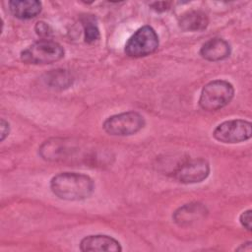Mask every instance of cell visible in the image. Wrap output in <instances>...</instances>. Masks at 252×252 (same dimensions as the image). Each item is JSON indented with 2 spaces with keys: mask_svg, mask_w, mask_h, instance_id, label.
I'll use <instances>...</instances> for the list:
<instances>
[{
  "mask_svg": "<svg viewBox=\"0 0 252 252\" xmlns=\"http://www.w3.org/2000/svg\"><path fill=\"white\" fill-rule=\"evenodd\" d=\"M50 189L62 200L80 201L93 194L94 183L90 176L83 173L61 172L51 179Z\"/></svg>",
  "mask_w": 252,
  "mask_h": 252,
  "instance_id": "6da1fadb",
  "label": "cell"
},
{
  "mask_svg": "<svg viewBox=\"0 0 252 252\" xmlns=\"http://www.w3.org/2000/svg\"><path fill=\"white\" fill-rule=\"evenodd\" d=\"M234 95L233 86L224 80H215L202 89L199 105L207 111L219 110L227 105Z\"/></svg>",
  "mask_w": 252,
  "mask_h": 252,
  "instance_id": "7a4b0ae2",
  "label": "cell"
},
{
  "mask_svg": "<svg viewBox=\"0 0 252 252\" xmlns=\"http://www.w3.org/2000/svg\"><path fill=\"white\" fill-rule=\"evenodd\" d=\"M64 56L63 47L56 41L40 39L33 42L21 52V59L28 64H51Z\"/></svg>",
  "mask_w": 252,
  "mask_h": 252,
  "instance_id": "3957f363",
  "label": "cell"
},
{
  "mask_svg": "<svg viewBox=\"0 0 252 252\" xmlns=\"http://www.w3.org/2000/svg\"><path fill=\"white\" fill-rule=\"evenodd\" d=\"M145 126L144 117L136 111H127L108 117L103 122V129L112 136L136 134Z\"/></svg>",
  "mask_w": 252,
  "mask_h": 252,
  "instance_id": "277c9868",
  "label": "cell"
},
{
  "mask_svg": "<svg viewBox=\"0 0 252 252\" xmlns=\"http://www.w3.org/2000/svg\"><path fill=\"white\" fill-rule=\"evenodd\" d=\"M158 47V36L150 26L137 30L125 44V53L130 57H144L154 53Z\"/></svg>",
  "mask_w": 252,
  "mask_h": 252,
  "instance_id": "5b68a950",
  "label": "cell"
},
{
  "mask_svg": "<svg viewBox=\"0 0 252 252\" xmlns=\"http://www.w3.org/2000/svg\"><path fill=\"white\" fill-rule=\"evenodd\" d=\"M216 140L225 144H235L247 141L252 136V126L242 119L227 120L216 127L213 132Z\"/></svg>",
  "mask_w": 252,
  "mask_h": 252,
  "instance_id": "8992f818",
  "label": "cell"
},
{
  "mask_svg": "<svg viewBox=\"0 0 252 252\" xmlns=\"http://www.w3.org/2000/svg\"><path fill=\"white\" fill-rule=\"evenodd\" d=\"M209 173L208 161L202 158H197L182 162L174 171V176L181 183L192 184L202 182L209 176Z\"/></svg>",
  "mask_w": 252,
  "mask_h": 252,
  "instance_id": "52a82bcc",
  "label": "cell"
},
{
  "mask_svg": "<svg viewBox=\"0 0 252 252\" xmlns=\"http://www.w3.org/2000/svg\"><path fill=\"white\" fill-rule=\"evenodd\" d=\"M208 214L207 208L201 203H189L178 208L172 218L179 226H189L204 219Z\"/></svg>",
  "mask_w": 252,
  "mask_h": 252,
  "instance_id": "ba28073f",
  "label": "cell"
},
{
  "mask_svg": "<svg viewBox=\"0 0 252 252\" xmlns=\"http://www.w3.org/2000/svg\"><path fill=\"white\" fill-rule=\"evenodd\" d=\"M80 249L82 251H98V252H117L121 251L120 243L111 236L96 234L89 235L82 239L80 243Z\"/></svg>",
  "mask_w": 252,
  "mask_h": 252,
  "instance_id": "9c48e42d",
  "label": "cell"
},
{
  "mask_svg": "<svg viewBox=\"0 0 252 252\" xmlns=\"http://www.w3.org/2000/svg\"><path fill=\"white\" fill-rule=\"evenodd\" d=\"M230 45L229 43L220 37H214L206 41L201 49V56L209 61H220L227 58L230 55Z\"/></svg>",
  "mask_w": 252,
  "mask_h": 252,
  "instance_id": "30bf717a",
  "label": "cell"
},
{
  "mask_svg": "<svg viewBox=\"0 0 252 252\" xmlns=\"http://www.w3.org/2000/svg\"><path fill=\"white\" fill-rule=\"evenodd\" d=\"M10 12L21 20H30L41 12V3L36 0H14L9 2Z\"/></svg>",
  "mask_w": 252,
  "mask_h": 252,
  "instance_id": "8fae6325",
  "label": "cell"
},
{
  "mask_svg": "<svg viewBox=\"0 0 252 252\" xmlns=\"http://www.w3.org/2000/svg\"><path fill=\"white\" fill-rule=\"evenodd\" d=\"M209 25L207 15L202 11H188L184 13L178 22L179 28L184 32H199L205 30Z\"/></svg>",
  "mask_w": 252,
  "mask_h": 252,
  "instance_id": "7c38bea8",
  "label": "cell"
},
{
  "mask_svg": "<svg viewBox=\"0 0 252 252\" xmlns=\"http://www.w3.org/2000/svg\"><path fill=\"white\" fill-rule=\"evenodd\" d=\"M46 83L50 88L64 89L71 85L72 80L70 75L65 70H53L46 77Z\"/></svg>",
  "mask_w": 252,
  "mask_h": 252,
  "instance_id": "4fadbf2b",
  "label": "cell"
},
{
  "mask_svg": "<svg viewBox=\"0 0 252 252\" xmlns=\"http://www.w3.org/2000/svg\"><path fill=\"white\" fill-rule=\"evenodd\" d=\"M82 24L85 31V41L93 43L99 38V30L97 28L95 19L93 16H85L82 19Z\"/></svg>",
  "mask_w": 252,
  "mask_h": 252,
  "instance_id": "5bb4252c",
  "label": "cell"
},
{
  "mask_svg": "<svg viewBox=\"0 0 252 252\" xmlns=\"http://www.w3.org/2000/svg\"><path fill=\"white\" fill-rule=\"evenodd\" d=\"M239 220H240V223L242 224V226L250 231L251 230V210L244 211L240 215Z\"/></svg>",
  "mask_w": 252,
  "mask_h": 252,
  "instance_id": "9a60e30c",
  "label": "cell"
},
{
  "mask_svg": "<svg viewBox=\"0 0 252 252\" xmlns=\"http://www.w3.org/2000/svg\"><path fill=\"white\" fill-rule=\"evenodd\" d=\"M35 32L40 36H48L50 33V27L44 22H38L35 25Z\"/></svg>",
  "mask_w": 252,
  "mask_h": 252,
  "instance_id": "2e32d148",
  "label": "cell"
},
{
  "mask_svg": "<svg viewBox=\"0 0 252 252\" xmlns=\"http://www.w3.org/2000/svg\"><path fill=\"white\" fill-rule=\"evenodd\" d=\"M171 5V2H165V1H161V2H153L150 4V6L158 11V12H163V11H166L169 9Z\"/></svg>",
  "mask_w": 252,
  "mask_h": 252,
  "instance_id": "e0dca14e",
  "label": "cell"
},
{
  "mask_svg": "<svg viewBox=\"0 0 252 252\" xmlns=\"http://www.w3.org/2000/svg\"><path fill=\"white\" fill-rule=\"evenodd\" d=\"M1 141H4L5 138L9 135L10 132V127H9V123L7 121H5L4 119H1Z\"/></svg>",
  "mask_w": 252,
  "mask_h": 252,
  "instance_id": "ac0fdd59",
  "label": "cell"
},
{
  "mask_svg": "<svg viewBox=\"0 0 252 252\" xmlns=\"http://www.w3.org/2000/svg\"><path fill=\"white\" fill-rule=\"evenodd\" d=\"M251 241H248L246 243L241 244L238 248H236L237 251H251Z\"/></svg>",
  "mask_w": 252,
  "mask_h": 252,
  "instance_id": "d6986e66",
  "label": "cell"
}]
</instances>
